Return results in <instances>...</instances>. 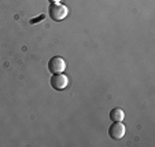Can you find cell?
Here are the masks:
<instances>
[{
  "mask_svg": "<svg viewBox=\"0 0 155 147\" xmlns=\"http://www.w3.org/2000/svg\"><path fill=\"white\" fill-rule=\"evenodd\" d=\"M124 118H125V113L120 107H115L110 112V120L114 121V122H122Z\"/></svg>",
  "mask_w": 155,
  "mask_h": 147,
  "instance_id": "5b68a950",
  "label": "cell"
},
{
  "mask_svg": "<svg viewBox=\"0 0 155 147\" xmlns=\"http://www.w3.org/2000/svg\"><path fill=\"white\" fill-rule=\"evenodd\" d=\"M66 69V62L62 56H52L48 62V70L52 74H58Z\"/></svg>",
  "mask_w": 155,
  "mask_h": 147,
  "instance_id": "7a4b0ae2",
  "label": "cell"
},
{
  "mask_svg": "<svg viewBox=\"0 0 155 147\" xmlns=\"http://www.w3.org/2000/svg\"><path fill=\"white\" fill-rule=\"evenodd\" d=\"M48 14H50L52 21H63L68 17L69 10L68 7L61 3H51L50 8H48Z\"/></svg>",
  "mask_w": 155,
  "mask_h": 147,
  "instance_id": "6da1fadb",
  "label": "cell"
},
{
  "mask_svg": "<svg viewBox=\"0 0 155 147\" xmlns=\"http://www.w3.org/2000/svg\"><path fill=\"white\" fill-rule=\"evenodd\" d=\"M69 85V79L68 76H64L62 73H58V74H54L51 77V87L56 91H63L64 88H68Z\"/></svg>",
  "mask_w": 155,
  "mask_h": 147,
  "instance_id": "3957f363",
  "label": "cell"
},
{
  "mask_svg": "<svg viewBox=\"0 0 155 147\" xmlns=\"http://www.w3.org/2000/svg\"><path fill=\"white\" fill-rule=\"evenodd\" d=\"M51 3H59V2H61V0H50Z\"/></svg>",
  "mask_w": 155,
  "mask_h": 147,
  "instance_id": "8992f818",
  "label": "cell"
},
{
  "mask_svg": "<svg viewBox=\"0 0 155 147\" xmlns=\"http://www.w3.org/2000/svg\"><path fill=\"white\" fill-rule=\"evenodd\" d=\"M125 125L122 122H114L108 128V135H110V138L115 139V140H120L125 136Z\"/></svg>",
  "mask_w": 155,
  "mask_h": 147,
  "instance_id": "277c9868",
  "label": "cell"
}]
</instances>
